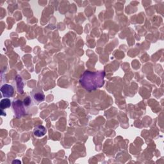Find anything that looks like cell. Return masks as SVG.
I'll use <instances>...</instances> for the list:
<instances>
[{
	"mask_svg": "<svg viewBox=\"0 0 164 164\" xmlns=\"http://www.w3.org/2000/svg\"><path fill=\"white\" fill-rule=\"evenodd\" d=\"M11 105V102L10 100L8 98H5L1 101V103H0V106L2 108V110H3V109L8 108Z\"/></svg>",
	"mask_w": 164,
	"mask_h": 164,
	"instance_id": "cell-6",
	"label": "cell"
},
{
	"mask_svg": "<svg viewBox=\"0 0 164 164\" xmlns=\"http://www.w3.org/2000/svg\"><path fill=\"white\" fill-rule=\"evenodd\" d=\"M16 83H17V84H18V91L19 92V90H20V88H21L22 89H23V86H24V84H23V80H22V78L19 76H18L17 77H16Z\"/></svg>",
	"mask_w": 164,
	"mask_h": 164,
	"instance_id": "cell-7",
	"label": "cell"
},
{
	"mask_svg": "<svg viewBox=\"0 0 164 164\" xmlns=\"http://www.w3.org/2000/svg\"><path fill=\"white\" fill-rule=\"evenodd\" d=\"M17 162H19V163H21V162L20 161H19V160H16H16H14V161H12V163H17Z\"/></svg>",
	"mask_w": 164,
	"mask_h": 164,
	"instance_id": "cell-9",
	"label": "cell"
},
{
	"mask_svg": "<svg viewBox=\"0 0 164 164\" xmlns=\"http://www.w3.org/2000/svg\"><path fill=\"white\" fill-rule=\"evenodd\" d=\"M47 131L44 126L42 125H38L35 127L33 131L34 135L36 136L37 137H42V136H44L46 133Z\"/></svg>",
	"mask_w": 164,
	"mask_h": 164,
	"instance_id": "cell-5",
	"label": "cell"
},
{
	"mask_svg": "<svg viewBox=\"0 0 164 164\" xmlns=\"http://www.w3.org/2000/svg\"><path fill=\"white\" fill-rule=\"evenodd\" d=\"M1 92L4 98H11L14 93V89L8 84H5L1 88Z\"/></svg>",
	"mask_w": 164,
	"mask_h": 164,
	"instance_id": "cell-3",
	"label": "cell"
},
{
	"mask_svg": "<svg viewBox=\"0 0 164 164\" xmlns=\"http://www.w3.org/2000/svg\"><path fill=\"white\" fill-rule=\"evenodd\" d=\"M12 106L13 111H14L15 115L17 117L20 118L25 114L26 111L23 101L19 100H16L13 102Z\"/></svg>",
	"mask_w": 164,
	"mask_h": 164,
	"instance_id": "cell-2",
	"label": "cell"
},
{
	"mask_svg": "<svg viewBox=\"0 0 164 164\" xmlns=\"http://www.w3.org/2000/svg\"><path fill=\"white\" fill-rule=\"evenodd\" d=\"M23 103L25 107H29L30 105H32V100L30 97L27 96L24 100H23Z\"/></svg>",
	"mask_w": 164,
	"mask_h": 164,
	"instance_id": "cell-8",
	"label": "cell"
},
{
	"mask_svg": "<svg viewBox=\"0 0 164 164\" xmlns=\"http://www.w3.org/2000/svg\"><path fill=\"white\" fill-rule=\"evenodd\" d=\"M105 73L103 71L92 72L86 71L79 79L80 84L88 91L101 87L105 83Z\"/></svg>",
	"mask_w": 164,
	"mask_h": 164,
	"instance_id": "cell-1",
	"label": "cell"
},
{
	"mask_svg": "<svg viewBox=\"0 0 164 164\" xmlns=\"http://www.w3.org/2000/svg\"><path fill=\"white\" fill-rule=\"evenodd\" d=\"M31 95L35 102H37V103L43 102L45 99V95L44 93L42 91L38 90H33L31 92Z\"/></svg>",
	"mask_w": 164,
	"mask_h": 164,
	"instance_id": "cell-4",
	"label": "cell"
}]
</instances>
